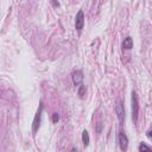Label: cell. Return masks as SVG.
Wrapping results in <instances>:
<instances>
[{
    "label": "cell",
    "instance_id": "obj_1",
    "mask_svg": "<svg viewBox=\"0 0 152 152\" xmlns=\"http://www.w3.org/2000/svg\"><path fill=\"white\" fill-rule=\"evenodd\" d=\"M131 110H132V120L134 124L138 121V113H139V102H138V96L135 91H132V103H131Z\"/></svg>",
    "mask_w": 152,
    "mask_h": 152
},
{
    "label": "cell",
    "instance_id": "obj_2",
    "mask_svg": "<svg viewBox=\"0 0 152 152\" xmlns=\"http://www.w3.org/2000/svg\"><path fill=\"white\" fill-rule=\"evenodd\" d=\"M83 26H84V13H83V11H78L76 14V18H75V28L78 32H81Z\"/></svg>",
    "mask_w": 152,
    "mask_h": 152
},
{
    "label": "cell",
    "instance_id": "obj_3",
    "mask_svg": "<svg viewBox=\"0 0 152 152\" xmlns=\"http://www.w3.org/2000/svg\"><path fill=\"white\" fill-rule=\"evenodd\" d=\"M42 110H43V104L40 103L39 104V108L34 115V119H33V124H32V131L33 133H36L39 128V125H40V116H42Z\"/></svg>",
    "mask_w": 152,
    "mask_h": 152
},
{
    "label": "cell",
    "instance_id": "obj_4",
    "mask_svg": "<svg viewBox=\"0 0 152 152\" xmlns=\"http://www.w3.org/2000/svg\"><path fill=\"white\" fill-rule=\"evenodd\" d=\"M115 113H116V116H118L119 121L122 124L124 120H125V109H124V104L120 100H118V102L115 104Z\"/></svg>",
    "mask_w": 152,
    "mask_h": 152
},
{
    "label": "cell",
    "instance_id": "obj_5",
    "mask_svg": "<svg viewBox=\"0 0 152 152\" xmlns=\"http://www.w3.org/2000/svg\"><path fill=\"white\" fill-rule=\"evenodd\" d=\"M118 139H119V146H120L121 151L122 152H126L127 151V147H128V138H127V135L124 132H120Z\"/></svg>",
    "mask_w": 152,
    "mask_h": 152
},
{
    "label": "cell",
    "instance_id": "obj_6",
    "mask_svg": "<svg viewBox=\"0 0 152 152\" xmlns=\"http://www.w3.org/2000/svg\"><path fill=\"white\" fill-rule=\"evenodd\" d=\"M71 80L75 86H81L83 82V72L81 70H76L71 74Z\"/></svg>",
    "mask_w": 152,
    "mask_h": 152
},
{
    "label": "cell",
    "instance_id": "obj_7",
    "mask_svg": "<svg viewBox=\"0 0 152 152\" xmlns=\"http://www.w3.org/2000/svg\"><path fill=\"white\" fill-rule=\"evenodd\" d=\"M122 48L126 49V50H129L133 48V39L131 37H126L122 42Z\"/></svg>",
    "mask_w": 152,
    "mask_h": 152
},
{
    "label": "cell",
    "instance_id": "obj_8",
    "mask_svg": "<svg viewBox=\"0 0 152 152\" xmlns=\"http://www.w3.org/2000/svg\"><path fill=\"white\" fill-rule=\"evenodd\" d=\"M82 142H83L84 146H88L89 145V133L86 129L82 132Z\"/></svg>",
    "mask_w": 152,
    "mask_h": 152
},
{
    "label": "cell",
    "instance_id": "obj_9",
    "mask_svg": "<svg viewBox=\"0 0 152 152\" xmlns=\"http://www.w3.org/2000/svg\"><path fill=\"white\" fill-rule=\"evenodd\" d=\"M139 152H152V148L147 146L146 144H140L139 145Z\"/></svg>",
    "mask_w": 152,
    "mask_h": 152
},
{
    "label": "cell",
    "instance_id": "obj_10",
    "mask_svg": "<svg viewBox=\"0 0 152 152\" xmlns=\"http://www.w3.org/2000/svg\"><path fill=\"white\" fill-rule=\"evenodd\" d=\"M80 88H78V95L81 96V97H83V95H84V93H86V86H83V84H81V86H78Z\"/></svg>",
    "mask_w": 152,
    "mask_h": 152
},
{
    "label": "cell",
    "instance_id": "obj_11",
    "mask_svg": "<svg viewBox=\"0 0 152 152\" xmlns=\"http://www.w3.org/2000/svg\"><path fill=\"white\" fill-rule=\"evenodd\" d=\"M58 120H59V115H58V113H53V114H52V121L56 124Z\"/></svg>",
    "mask_w": 152,
    "mask_h": 152
},
{
    "label": "cell",
    "instance_id": "obj_12",
    "mask_svg": "<svg viewBox=\"0 0 152 152\" xmlns=\"http://www.w3.org/2000/svg\"><path fill=\"white\" fill-rule=\"evenodd\" d=\"M146 135H147V137H148V138H150V139H151V138H152V131H148V132H147V134H146Z\"/></svg>",
    "mask_w": 152,
    "mask_h": 152
},
{
    "label": "cell",
    "instance_id": "obj_13",
    "mask_svg": "<svg viewBox=\"0 0 152 152\" xmlns=\"http://www.w3.org/2000/svg\"><path fill=\"white\" fill-rule=\"evenodd\" d=\"M71 152H77V150H76V148H72V150H71Z\"/></svg>",
    "mask_w": 152,
    "mask_h": 152
}]
</instances>
